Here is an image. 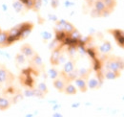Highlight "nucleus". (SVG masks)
Returning a JSON list of instances; mask_svg holds the SVG:
<instances>
[{
    "label": "nucleus",
    "mask_w": 124,
    "mask_h": 117,
    "mask_svg": "<svg viewBox=\"0 0 124 117\" xmlns=\"http://www.w3.org/2000/svg\"><path fill=\"white\" fill-rule=\"evenodd\" d=\"M78 77H82L84 79H87L89 74L91 72V69H86V68H82V69H79L78 70Z\"/></svg>",
    "instance_id": "nucleus-22"
},
{
    "label": "nucleus",
    "mask_w": 124,
    "mask_h": 117,
    "mask_svg": "<svg viewBox=\"0 0 124 117\" xmlns=\"http://www.w3.org/2000/svg\"><path fill=\"white\" fill-rule=\"evenodd\" d=\"M102 2L106 6V8L111 10L112 12L115 9V7L116 6V0H102Z\"/></svg>",
    "instance_id": "nucleus-17"
},
{
    "label": "nucleus",
    "mask_w": 124,
    "mask_h": 117,
    "mask_svg": "<svg viewBox=\"0 0 124 117\" xmlns=\"http://www.w3.org/2000/svg\"><path fill=\"white\" fill-rule=\"evenodd\" d=\"M33 96L38 97V98H43V97L45 96V94L42 93V92H41L40 90H38L37 88H35V89H33Z\"/></svg>",
    "instance_id": "nucleus-29"
},
{
    "label": "nucleus",
    "mask_w": 124,
    "mask_h": 117,
    "mask_svg": "<svg viewBox=\"0 0 124 117\" xmlns=\"http://www.w3.org/2000/svg\"><path fill=\"white\" fill-rule=\"evenodd\" d=\"M66 84H67V82L63 78H56V79L54 80V87L55 88V89H57V91H59V92L64 91Z\"/></svg>",
    "instance_id": "nucleus-10"
},
{
    "label": "nucleus",
    "mask_w": 124,
    "mask_h": 117,
    "mask_svg": "<svg viewBox=\"0 0 124 117\" xmlns=\"http://www.w3.org/2000/svg\"><path fill=\"white\" fill-rule=\"evenodd\" d=\"M42 2H43V0H33L32 11H34L35 13H38L42 7Z\"/></svg>",
    "instance_id": "nucleus-21"
},
{
    "label": "nucleus",
    "mask_w": 124,
    "mask_h": 117,
    "mask_svg": "<svg viewBox=\"0 0 124 117\" xmlns=\"http://www.w3.org/2000/svg\"><path fill=\"white\" fill-rule=\"evenodd\" d=\"M26 57L20 52V53H18L17 55L16 56V64H24L25 62H26Z\"/></svg>",
    "instance_id": "nucleus-20"
},
{
    "label": "nucleus",
    "mask_w": 124,
    "mask_h": 117,
    "mask_svg": "<svg viewBox=\"0 0 124 117\" xmlns=\"http://www.w3.org/2000/svg\"><path fill=\"white\" fill-rule=\"evenodd\" d=\"M65 6L66 7H71V6H74V3L71 2V1H65Z\"/></svg>",
    "instance_id": "nucleus-33"
},
{
    "label": "nucleus",
    "mask_w": 124,
    "mask_h": 117,
    "mask_svg": "<svg viewBox=\"0 0 124 117\" xmlns=\"http://www.w3.org/2000/svg\"><path fill=\"white\" fill-rule=\"evenodd\" d=\"M53 116H58V117H61L62 114H60V113H54V114H53Z\"/></svg>",
    "instance_id": "nucleus-34"
},
{
    "label": "nucleus",
    "mask_w": 124,
    "mask_h": 117,
    "mask_svg": "<svg viewBox=\"0 0 124 117\" xmlns=\"http://www.w3.org/2000/svg\"><path fill=\"white\" fill-rule=\"evenodd\" d=\"M0 31H1V30H0Z\"/></svg>",
    "instance_id": "nucleus-37"
},
{
    "label": "nucleus",
    "mask_w": 124,
    "mask_h": 117,
    "mask_svg": "<svg viewBox=\"0 0 124 117\" xmlns=\"http://www.w3.org/2000/svg\"><path fill=\"white\" fill-rule=\"evenodd\" d=\"M58 42H59V41H58V40L55 39L54 40H53V41H52L51 45H49V48H50L51 50H54V48H56V47L58 46Z\"/></svg>",
    "instance_id": "nucleus-30"
},
{
    "label": "nucleus",
    "mask_w": 124,
    "mask_h": 117,
    "mask_svg": "<svg viewBox=\"0 0 124 117\" xmlns=\"http://www.w3.org/2000/svg\"><path fill=\"white\" fill-rule=\"evenodd\" d=\"M10 107H11V101L6 97L0 96V110L2 111L7 110L8 108H10Z\"/></svg>",
    "instance_id": "nucleus-12"
},
{
    "label": "nucleus",
    "mask_w": 124,
    "mask_h": 117,
    "mask_svg": "<svg viewBox=\"0 0 124 117\" xmlns=\"http://www.w3.org/2000/svg\"><path fill=\"white\" fill-rule=\"evenodd\" d=\"M106 69L120 73V69L118 67V64H117V61H116V58H112L107 60V62H106Z\"/></svg>",
    "instance_id": "nucleus-5"
},
{
    "label": "nucleus",
    "mask_w": 124,
    "mask_h": 117,
    "mask_svg": "<svg viewBox=\"0 0 124 117\" xmlns=\"http://www.w3.org/2000/svg\"><path fill=\"white\" fill-rule=\"evenodd\" d=\"M37 89L40 90V91H41L42 93H44L45 95L48 93V88H47L45 83H39V84L37 85Z\"/></svg>",
    "instance_id": "nucleus-26"
},
{
    "label": "nucleus",
    "mask_w": 124,
    "mask_h": 117,
    "mask_svg": "<svg viewBox=\"0 0 124 117\" xmlns=\"http://www.w3.org/2000/svg\"><path fill=\"white\" fill-rule=\"evenodd\" d=\"M120 76L119 72H115V71H112V70H107L105 73H104V77L107 79V80H116V78H118Z\"/></svg>",
    "instance_id": "nucleus-15"
},
{
    "label": "nucleus",
    "mask_w": 124,
    "mask_h": 117,
    "mask_svg": "<svg viewBox=\"0 0 124 117\" xmlns=\"http://www.w3.org/2000/svg\"><path fill=\"white\" fill-rule=\"evenodd\" d=\"M75 29H76V28H75V26H74L72 23L66 21V23H65V25H64V29H63V31H64V33H65L66 35H70Z\"/></svg>",
    "instance_id": "nucleus-18"
},
{
    "label": "nucleus",
    "mask_w": 124,
    "mask_h": 117,
    "mask_svg": "<svg viewBox=\"0 0 124 117\" xmlns=\"http://www.w3.org/2000/svg\"><path fill=\"white\" fill-rule=\"evenodd\" d=\"M9 37H10L9 31H0V47H6L10 45Z\"/></svg>",
    "instance_id": "nucleus-9"
},
{
    "label": "nucleus",
    "mask_w": 124,
    "mask_h": 117,
    "mask_svg": "<svg viewBox=\"0 0 124 117\" xmlns=\"http://www.w3.org/2000/svg\"><path fill=\"white\" fill-rule=\"evenodd\" d=\"M23 93H24V96L25 97H33V89L31 88H26Z\"/></svg>",
    "instance_id": "nucleus-28"
},
{
    "label": "nucleus",
    "mask_w": 124,
    "mask_h": 117,
    "mask_svg": "<svg viewBox=\"0 0 124 117\" xmlns=\"http://www.w3.org/2000/svg\"><path fill=\"white\" fill-rule=\"evenodd\" d=\"M0 65H1V64H0Z\"/></svg>",
    "instance_id": "nucleus-36"
},
{
    "label": "nucleus",
    "mask_w": 124,
    "mask_h": 117,
    "mask_svg": "<svg viewBox=\"0 0 124 117\" xmlns=\"http://www.w3.org/2000/svg\"><path fill=\"white\" fill-rule=\"evenodd\" d=\"M22 4L24 5L26 10H32V5H33V0H20Z\"/></svg>",
    "instance_id": "nucleus-24"
},
{
    "label": "nucleus",
    "mask_w": 124,
    "mask_h": 117,
    "mask_svg": "<svg viewBox=\"0 0 124 117\" xmlns=\"http://www.w3.org/2000/svg\"><path fill=\"white\" fill-rule=\"evenodd\" d=\"M51 6L53 9H56L59 6V0H51Z\"/></svg>",
    "instance_id": "nucleus-32"
},
{
    "label": "nucleus",
    "mask_w": 124,
    "mask_h": 117,
    "mask_svg": "<svg viewBox=\"0 0 124 117\" xmlns=\"http://www.w3.org/2000/svg\"><path fill=\"white\" fill-rule=\"evenodd\" d=\"M70 37H71V39H74V40H76V39H79L80 38H81V35L79 34V32H78L77 29H75L71 34H70Z\"/></svg>",
    "instance_id": "nucleus-27"
},
{
    "label": "nucleus",
    "mask_w": 124,
    "mask_h": 117,
    "mask_svg": "<svg viewBox=\"0 0 124 117\" xmlns=\"http://www.w3.org/2000/svg\"><path fill=\"white\" fill-rule=\"evenodd\" d=\"M76 85L78 88V89L81 91V92H86L87 89H88V86H87V81L86 79L82 78V77H78L76 80Z\"/></svg>",
    "instance_id": "nucleus-8"
},
{
    "label": "nucleus",
    "mask_w": 124,
    "mask_h": 117,
    "mask_svg": "<svg viewBox=\"0 0 124 117\" xmlns=\"http://www.w3.org/2000/svg\"><path fill=\"white\" fill-rule=\"evenodd\" d=\"M98 49H99V52L100 53H102V54H108L109 52L112 51L113 47H112V44L110 43L109 41H104L103 43L98 47Z\"/></svg>",
    "instance_id": "nucleus-13"
},
{
    "label": "nucleus",
    "mask_w": 124,
    "mask_h": 117,
    "mask_svg": "<svg viewBox=\"0 0 124 117\" xmlns=\"http://www.w3.org/2000/svg\"><path fill=\"white\" fill-rule=\"evenodd\" d=\"M0 96H1V95H0Z\"/></svg>",
    "instance_id": "nucleus-35"
},
{
    "label": "nucleus",
    "mask_w": 124,
    "mask_h": 117,
    "mask_svg": "<svg viewBox=\"0 0 124 117\" xmlns=\"http://www.w3.org/2000/svg\"><path fill=\"white\" fill-rule=\"evenodd\" d=\"M40 36H41V39L46 42L48 40H50L51 39H52V34L50 33V32H48V31H43L41 34H40Z\"/></svg>",
    "instance_id": "nucleus-25"
},
{
    "label": "nucleus",
    "mask_w": 124,
    "mask_h": 117,
    "mask_svg": "<svg viewBox=\"0 0 124 117\" xmlns=\"http://www.w3.org/2000/svg\"><path fill=\"white\" fill-rule=\"evenodd\" d=\"M48 75H49V77H50L51 79L54 80V79L58 78L59 72H58L55 68H51V69H49V71H48Z\"/></svg>",
    "instance_id": "nucleus-23"
},
{
    "label": "nucleus",
    "mask_w": 124,
    "mask_h": 117,
    "mask_svg": "<svg viewBox=\"0 0 124 117\" xmlns=\"http://www.w3.org/2000/svg\"><path fill=\"white\" fill-rule=\"evenodd\" d=\"M116 61H117V64H118V67L120 70L124 69V60L121 59L120 58H116Z\"/></svg>",
    "instance_id": "nucleus-31"
},
{
    "label": "nucleus",
    "mask_w": 124,
    "mask_h": 117,
    "mask_svg": "<svg viewBox=\"0 0 124 117\" xmlns=\"http://www.w3.org/2000/svg\"><path fill=\"white\" fill-rule=\"evenodd\" d=\"M61 50H62V45H58L56 48H54L52 52V55H51V58H50V62L52 65H58L59 62V57L61 55Z\"/></svg>",
    "instance_id": "nucleus-2"
},
{
    "label": "nucleus",
    "mask_w": 124,
    "mask_h": 117,
    "mask_svg": "<svg viewBox=\"0 0 124 117\" xmlns=\"http://www.w3.org/2000/svg\"><path fill=\"white\" fill-rule=\"evenodd\" d=\"M15 80V76L7 67L0 65V85L10 86Z\"/></svg>",
    "instance_id": "nucleus-1"
},
{
    "label": "nucleus",
    "mask_w": 124,
    "mask_h": 117,
    "mask_svg": "<svg viewBox=\"0 0 124 117\" xmlns=\"http://www.w3.org/2000/svg\"><path fill=\"white\" fill-rule=\"evenodd\" d=\"M31 64L34 68H42L43 67L42 58L37 53H34V55L31 58Z\"/></svg>",
    "instance_id": "nucleus-7"
},
{
    "label": "nucleus",
    "mask_w": 124,
    "mask_h": 117,
    "mask_svg": "<svg viewBox=\"0 0 124 117\" xmlns=\"http://www.w3.org/2000/svg\"><path fill=\"white\" fill-rule=\"evenodd\" d=\"M20 52L26 57V58H31L33 55H34V50L32 49V47H31L30 44L26 43V44H23L22 46H21V48H20Z\"/></svg>",
    "instance_id": "nucleus-4"
},
{
    "label": "nucleus",
    "mask_w": 124,
    "mask_h": 117,
    "mask_svg": "<svg viewBox=\"0 0 124 117\" xmlns=\"http://www.w3.org/2000/svg\"><path fill=\"white\" fill-rule=\"evenodd\" d=\"M14 9L16 10V13H21L22 11H23V9L25 8L24 7V5L22 4V2L20 1V0H16L15 2H14Z\"/></svg>",
    "instance_id": "nucleus-19"
},
{
    "label": "nucleus",
    "mask_w": 124,
    "mask_h": 117,
    "mask_svg": "<svg viewBox=\"0 0 124 117\" xmlns=\"http://www.w3.org/2000/svg\"><path fill=\"white\" fill-rule=\"evenodd\" d=\"M76 69V61L71 59V60H68L64 63L63 65V69H62L61 75H65V74H68L70 72H72L73 70Z\"/></svg>",
    "instance_id": "nucleus-6"
},
{
    "label": "nucleus",
    "mask_w": 124,
    "mask_h": 117,
    "mask_svg": "<svg viewBox=\"0 0 124 117\" xmlns=\"http://www.w3.org/2000/svg\"><path fill=\"white\" fill-rule=\"evenodd\" d=\"M109 33H111V34L114 36V38H115L116 41L117 42L118 46L124 48V32L123 31L118 30V29L110 30Z\"/></svg>",
    "instance_id": "nucleus-3"
},
{
    "label": "nucleus",
    "mask_w": 124,
    "mask_h": 117,
    "mask_svg": "<svg viewBox=\"0 0 124 117\" xmlns=\"http://www.w3.org/2000/svg\"><path fill=\"white\" fill-rule=\"evenodd\" d=\"M77 91L78 90H77V88H76V87L74 85L66 84L65 88H64V92L66 94H68V95H75V94H77Z\"/></svg>",
    "instance_id": "nucleus-14"
},
{
    "label": "nucleus",
    "mask_w": 124,
    "mask_h": 117,
    "mask_svg": "<svg viewBox=\"0 0 124 117\" xmlns=\"http://www.w3.org/2000/svg\"><path fill=\"white\" fill-rule=\"evenodd\" d=\"M99 85H100V82L97 79H95V78L90 79L89 82H88V84H87L88 88H91V89H96V88H99Z\"/></svg>",
    "instance_id": "nucleus-16"
},
{
    "label": "nucleus",
    "mask_w": 124,
    "mask_h": 117,
    "mask_svg": "<svg viewBox=\"0 0 124 117\" xmlns=\"http://www.w3.org/2000/svg\"><path fill=\"white\" fill-rule=\"evenodd\" d=\"M93 9L96 10L98 13H100L101 17H102V13L107 9L106 6L104 5V3L102 2V0H95L93 3Z\"/></svg>",
    "instance_id": "nucleus-11"
}]
</instances>
